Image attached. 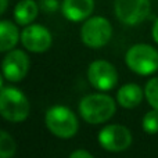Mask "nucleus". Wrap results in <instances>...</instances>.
Returning <instances> with one entry per match:
<instances>
[{"instance_id":"obj_1","label":"nucleus","mask_w":158,"mask_h":158,"mask_svg":"<svg viewBox=\"0 0 158 158\" xmlns=\"http://www.w3.org/2000/svg\"><path fill=\"white\" fill-rule=\"evenodd\" d=\"M115 101L112 97L101 93H94V94L85 96L79 103V112L82 118L89 123H103L112 118L115 114Z\"/></svg>"},{"instance_id":"obj_2","label":"nucleus","mask_w":158,"mask_h":158,"mask_svg":"<svg viewBox=\"0 0 158 158\" xmlns=\"http://www.w3.org/2000/svg\"><path fill=\"white\" fill-rule=\"evenodd\" d=\"M31 106L27 96L15 87L0 90V115L10 122H22L28 118Z\"/></svg>"},{"instance_id":"obj_3","label":"nucleus","mask_w":158,"mask_h":158,"mask_svg":"<svg viewBox=\"0 0 158 158\" xmlns=\"http://www.w3.org/2000/svg\"><path fill=\"white\" fill-rule=\"evenodd\" d=\"M126 65L137 75H151L158 71V52L150 44L139 43L132 46L125 56Z\"/></svg>"},{"instance_id":"obj_4","label":"nucleus","mask_w":158,"mask_h":158,"mask_svg":"<svg viewBox=\"0 0 158 158\" xmlns=\"http://www.w3.org/2000/svg\"><path fill=\"white\" fill-rule=\"evenodd\" d=\"M46 126L54 136L69 139L78 132V119L69 108L54 106L46 112Z\"/></svg>"},{"instance_id":"obj_5","label":"nucleus","mask_w":158,"mask_h":158,"mask_svg":"<svg viewBox=\"0 0 158 158\" xmlns=\"http://www.w3.org/2000/svg\"><path fill=\"white\" fill-rule=\"evenodd\" d=\"M112 35V27L104 17H92L85 21L81 29L82 42L87 47L98 49L106 46Z\"/></svg>"},{"instance_id":"obj_6","label":"nucleus","mask_w":158,"mask_h":158,"mask_svg":"<svg viewBox=\"0 0 158 158\" xmlns=\"http://www.w3.org/2000/svg\"><path fill=\"white\" fill-rule=\"evenodd\" d=\"M115 15L125 25H137L150 14V0H115Z\"/></svg>"},{"instance_id":"obj_7","label":"nucleus","mask_w":158,"mask_h":158,"mask_svg":"<svg viewBox=\"0 0 158 158\" xmlns=\"http://www.w3.org/2000/svg\"><path fill=\"white\" fill-rule=\"evenodd\" d=\"M98 142L107 151L119 153L132 144V133L123 125H108L100 131Z\"/></svg>"},{"instance_id":"obj_8","label":"nucleus","mask_w":158,"mask_h":158,"mask_svg":"<svg viewBox=\"0 0 158 158\" xmlns=\"http://www.w3.org/2000/svg\"><path fill=\"white\" fill-rule=\"evenodd\" d=\"M87 79L96 89L111 90L118 83V72L111 63L106 60H97L89 65Z\"/></svg>"},{"instance_id":"obj_9","label":"nucleus","mask_w":158,"mask_h":158,"mask_svg":"<svg viewBox=\"0 0 158 158\" xmlns=\"http://www.w3.org/2000/svg\"><path fill=\"white\" fill-rule=\"evenodd\" d=\"M52 33L43 25L29 24L21 32V42L32 53H43L52 46Z\"/></svg>"},{"instance_id":"obj_10","label":"nucleus","mask_w":158,"mask_h":158,"mask_svg":"<svg viewBox=\"0 0 158 158\" xmlns=\"http://www.w3.org/2000/svg\"><path fill=\"white\" fill-rule=\"evenodd\" d=\"M2 71L7 81H22L29 71V58L22 50H10L3 60Z\"/></svg>"},{"instance_id":"obj_11","label":"nucleus","mask_w":158,"mask_h":158,"mask_svg":"<svg viewBox=\"0 0 158 158\" xmlns=\"http://www.w3.org/2000/svg\"><path fill=\"white\" fill-rule=\"evenodd\" d=\"M94 8V0H64L61 11L64 17L72 22L85 21Z\"/></svg>"},{"instance_id":"obj_12","label":"nucleus","mask_w":158,"mask_h":158,"mask_svg":"<svg viewBox=\"0 0 158 158\" xmlns=\"http://www.w3.org/2000/svg\"><path fill=\"white\" fill-rule=\"evenodd\" d=\"M143 90L136 83H126L118 90L117 100L123 108H135L143 100Z\"/></svg>"},{"instance_id":"obj_13","label":"nucleus","mask_w":158,"mask_h":158,"mask_svg":"<svg viewBox=\"0 0 158 158\" xmlns=\"http://www.w3.org/2000/svg\"><path fill=\"white\" fill-rule=\"evenodd\" d=\"M39 13V6L33 0H21L14 8V18L18 25H29L35 21Z\"/></svg>"},{"instance_id":"obj_14","label":"nucleus","mask_w":158,"mask_h":158,"mask_svg":"<svg viewBox=\"0 0 158 158\" xmlns=\"http://www.w3.org/2000/svg\"><path fill=\"white\" fill-rule=\"evenodd\" d=\"M19 39V32L11 21H0V53L14 49Z\"/></svg>"},{"instance_id":"obj_15","label":"nucleus","mask_w":158,"mask_h":158,"mask_svg":"<svg viewBox=\"0 0 158 158\" xmlns=\"http://www.w3.org/2000/svg\"><path fill=\"white\" fill-rule=\"evenodd\" d=\"M15 142L7 132L0 129V158H11L15 154Z\"/></svg>"},{"instance_id":"obj_16","label":"nucleus","mask_w":158,"mask_h":158,"mask_svg":"<svg viewBox=\"0 0 158 158\" xmlns=\"http://www.w3.org/2000/svg\"><path fill=\"white\" fill-rule=\"evenodd\" d=\"M142 126L146 133L150 135L158 133V110L153 108L144 115V118L142 121Z\"/></svg>"},{"instance_id":"obj_17","label":"nucleus","mask_w":158,"mask_h":158,"mask_svg":"<svg viewBox=\"0 0 158 158\" xmlns=\"http://www.w3.org/2000/svg\"><path fill=\"white\" fill-rule=\"evenodd\" d=\"M144 96L147 98L148 104L154 110H158V77L150 79L147 82L144 89Z\"/></svg>"},{"instance_id":"obj_18","label":"nucleus","mask_w":158,"mask_h":158,"mask_svg":"<svg viewBox=\"0 0 158 158\" xmlns=\"http://www.w3.org/2000/svg\"><path fill=\"white\" fill-rule=\"evenodd\" d=\"M42 10L47 11V13H53L58 8V2L57 0H42L40 2Z\"/></svg>"},{"instance_id":"obj_19","label":"nucleus","mask_w":158,"mask_h":158,"mask_svg":"<svg viewBox=\"0 0 158 158\" xmlns=\"http://www.w3.org/2000/svg\"><path fill=\"white\" fill-rule=\"evenodd\" d=\"M69 158H94V157H93L90 153L85 151V150H77L69 156Z\"/></svg>"},{"instance_id":"obj_20","label":"nucleus","mask_w":158,"mask_h":158,"mask_svg":"<svg viewBox=\"0 0 158 158\" xmlns=\"http://www.w3.org/2000/svg\"><path fill=\"white\" fill-rule=\"evenodd\" d=\"M153 39H154V42L158 44V18L156 19V22H154V25H153Z\"/></svg>"},{"instance_id":"obj_21","label":"nucleus","mask_w":158,"mask_h":158,"mask_svg":"<svg viewBox=\"0 0 158 158\" xmlns=\"http://www.w3.org/2000/svg\"><path fill=\"white\" fill-rule=\"evenodd\" d=\"M7 6H8V0H0V15L6 11Z\"/></svg>"},{"instance_id":"obj_22","label":"nucleus","mask_w":158,"mask_h":158,"mask_svg":"<svg viewBox=\"0 0 158 158\" xmlns=\"http://www.w3.org/2000/svg\"><path fill=\"white\" fill-rule=\"evenodd\" d=\"M3 89V77H2V74H0V90Z\"/></svg>"}]
</instances>
